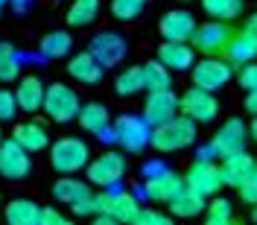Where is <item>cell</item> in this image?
Masks as SVG:
<instances>
[{
  "mask_svg": "<svg viewBox=\"0 0 257 225\" xmlns=\"http://www.w3.org/2000/svg\"><path fill=\"white\" fill-rule=\"evenodd\" d=\"M193 144H196V123L184 114H178L173 120H167L164 126H155L149 132V146H155L158 152H181Z\"/></svg>",
  "mask_w": 257,
  "mask_h": 225,
  "instance_id": "1",
  "label": "cell"
},
{
  "mask_svg": "<svg viewBox=\"0 0 257 225\" xmlns=\"http://www.w3.org/2000/svg\"><path fill=\"white\" fill-rule=\"evenodd\" d=\"M88 161H91V149L82 138H59L50 146V164L62 176H73V173L85 170Z\"/></svg>",
  "mask_w": 257,
  "mask_h": 225,
  "instance_id": "2",
  "label": "cell"
},
{
  "mask_svg": "<svg viewBox=\"0 0 257 225\" xmlns=\"http://www.w3.org/2000/svg\"><path fill=\"white\" fill-rule=\"evenodd\" d=\"M96 199V213H105V216H111L117 219L120 225H128L135 216H138V210H141V202H138V196L128 190H120L117 184L114 187H105V190L94 196Z\"/></svg>",
  "mask_w": 257,
  "mask_h": 225,
  "instance_id": "3",
  "label": "cell"
},
{
  "mask_svg": "<svg viewBox=\"0 0 257 225\" xmlns=\"http://www.w3.org/2000/svg\"><path fill=\"white\" fill-rule=\"evenodd\" d=\"M44 111L50 114V120L56 123H70L79 114V96L70 85L64 82H53L50 88H44Z\"/></svg>",
  "mask_w": 257,
  "mask_h": 225,
  "instance_id": "4",
  "label": "cell"
},
{
  "mask_svg": "<svg viewBox=\"0 0 257 225\" xmlns=\"http://www.w3.org/2000/svg\"><path fill=\"white\" fill-rule=\"evenodd\" d=\"M88 184H96V187H114L120 178L126 176V158L114 149H105L102 155H96L94 161H88Z\"/></svg>",
  "mask_w": 257,
  "mask_h": 225,
  "instance_id": "5",
  "label": "cell"
},
{
  "mask_svg": "<svg viewBox=\"0 0 257 225\" xmlns=\"http://www.w3.org/2000/svg\"><path fill=\"white\" fill-rule=\"evenodd\" d=\"M114 141L123 146L126 152H144L146 146H149V132L152 129L144 123V117H138V114H120L117 120H114Z\"/></svg>",
  "mask_w": 257,
  "mask_h": 225,
  "instance_id": "6",
  "label": "cell"
},
{
  "mask_svg": "<svg viewBox=\"0 0 257 225\" xmlns=\"http://www.w3.org/2000/svg\"><path fill=\"white\" fill-rule=\"evenodd\" d=\"M178 114L190 117L193 123H210L219 114V102L210 91L202 88H187L184 94L178 96Z\"/></svg>",
  "mask_w": 257,
  "mask_h": 225,
  "instance_id": "7",
  "label": "cell"
},
{
  "mask_svg": "<svg viewBox=\"0 0 257 225\" xmlns=\"http://www.w3.org/2000/svg\"><path fill=\"white\" fill-rule=\"evenodd\" d=\"M231 82V64L225 59L216 56H205L202 62L193 64V88H202V91H219L222 85Z\"/></svg>",
  "mask_w": 257,
  "mask_h": 225,
  "instance_id": "8",
  "label": "cell"
},
{
  "mask_svg": "<svg viewBox=\"0 0 257 225\" xmlns=\"http://www.w3.org/2000/svg\"><path fill=\"white\" fill-rule=\"evenodd\" d=\"M184 187L210 199V196H216L222 190L225 184H222V176H219V167L213 161H193L187 176H184Z\"/></svg>",
  "mask_w": 257,
  "mask_h": 225,
  "instance_id": "9",
  "label": "cell"
},
{
  "mask_svg": "<svg viewBox=\"0 0 257 225\" xmlns=\"http://www.w3.org/2000/svg\"><path fill=\"white\" fill-rule=\"evenodd\" d=\"M248 144V126L237 120V117H231V120H225L219 132L213 135V141H210V149L216 152V158H228V155H234V152H242Z\"/></svg>",
  "mask_w": 257,
  "mask_h": 225,
  "instance_id": "10",
  "label": "cell"
},
{
  "mask_svg": "<svg viewBox=\"0 0 257 225\" xmlns=\"http://www.w3.org/2000/svg\"><path fill=\"white\" fill-rule=\"evenodd\" d=\"M126 38L123 35H117V32H96L94 38H91V56H94L96 62L102 64V67H114V64H120L126 59Z\"/></svg>",
  "mask_w": 257,
  "mask_h": 225,
  "instance_id": "11",
  "label": "cell"
},
{
  "mask_svg": "<svg viewBox=\"0 0 257 225\" xmlns=\"http://www.w3.org/2000/svg\"><path fill=\"white\" fill-rule=\"evenodd\" d=\"M184 187V178L178 176L176 170H167V167H161L158 173H152V176L144 178V193L146 199H152V202H170L178 190Z\"/></svg>",
  "mask_w": 257,
  "mask_h": 225,
  "instance_id": "12",
  "label": "cell"
},
{
  "mask_svg": "<svg viewBox=\"0 0 257 225\" xmlns=\"http://www.w3.org/2000/svg\"><path fill=\"white\" fill-rule=\"evenodd\" d=\"M178 117V96L173 91H155L146 96L144 102V123L149 129L164 126L167 120Z\"/></svg>",
  "mask_w": 257,
  "mask_h": 225,
  "instance_id": "13",
  "label": "cell"
},
{
  "mask_svg": "<svg viewBox=\"0 0 257 225\" xmlns=\"http://www.w3.org/2000/svg\"><path fill=\"white\" fill-rule=\"evenodd\" d=\"M190 41H193V50H202L205 56H216V53H222L228 47L231 30L225 27L222 21H208L205 27H196Z\"/></svg>",
  "mask_w": 257,
  "mask_h": 225,
  "instance_id": "14",
  "label": "cell"
},
{
  "mask_svg": "<svg viewBox=\"0 0 257 225\" xmlns=\"http://www.w3.org/2000/svg\"><path fill=\"white\" fill-rule=\"evenodd\" d=\"M30 167L32 161L24 146H18L15 141H0V176L18 181V178H27Z\"/></svg>",
  "mask_w": 257,
  "mask_h": 225,
  "instance_id": "15",
  "label": "cell"
},
{
  "mask_svg": "<svg viewBox=\"0 0 257 225\" xmlns=\"http://www.w3.org/2000/svg\"><path fill=\"white\" fill-rule=\"evenodd\" d=\"M193 32H196V18L187 9H173V12H167V15L161 18V35L167 41L184 44V41H190Z\"/></svg>",
  "mask_w": 257,
  "mask_h": 225,
  "instance_id": "16",
  "label": "cell"
},
{
  "mask_svg": "<svg viewBox=\"0 0 257 225\" xmlns=\"http://www.w3.org/2000/svg\"><path fill=\"white\" fill-rule=\"evenodd\" d=\"M257 161L242 149V152H234V155H228V158H222V164H219V176H222V184H228V187H240L242 181L248 178V173L254 170Z\"/></svg>",
  "mask_w": 257,
  "mask_h": 225,
  "instance_id": "17",
  "label": "cell"
},
{
  "mask_svg": "<svg viewBox=\"0 0 257 225\" xmlns=\"http://www.w3.org/2000/svg\"><path fill=\"white\" fill-rule=\"evenodd\" d=\"M158 62L167 70H190L196 64V50L190 44H178V41H164L158 47Z\"/></svg>",
  "mask_w": 257,
  "mask_h": 225,
  "instance_id": "18",
  "label": "cell"
},
{
  "mask_svg": "<svg viewBox=\"0 0 257 225\" xmlns=\"http://www.w3.org/2000/svg\"><path fill=\"white\" fill-rule=\"evenodd\" d=\"M15 102H18V111H38L41 105H44V82L38 79V76H24V79L18 82V91H15Z\"/></svg>",
  "mask_w": 257,
  "mask_h": 225,
  "instance_id": "19",
  "label": "cell"
},
{
  "mask_svg": "<svg viewBox=\"0 0 257 225\" xmlns=\"http://www.w3.org/2000/svg\"><path fill=\"white\" fill-rule=\"evenodd\" d=\"M67 73L76 82H82V85H96V82L102 79L105 67L96 62L91 53H76V56L67 62Z\"/></svg>",
  "mask_w": 257,
  "mask_h": 225,
  "instance_id": "20",
  "label": "cell"
},
{
  "mask_svg": "<svg viewBox=\"0 0 257 225\" xmlns=\"http://www.w3.org/2000/svg\"><path fill=\"white\" fill-rule=\"evenodd\" d=\"M12 141H15L18 146H24L27 152H41V149H47V144H50L44 126H41V123H35V120L18 123L15 132H12Z\"/></svg>",
  "mask_w": 257,
  "mask_h": 225,
  "instance_id": "21",
  "label": "cell"
},
{
  "mask_svg": "<svg viewBox=\"0 0 257 225\" xmlns=\"http://www.w3.org/2000/svg\"><path fill=\"white\" fill-rule=\"evenodd\" d=\"M76 120H79V126L85 129V132H91V135H102L105 129L111 126L108 108H105L102 102H85V105H79Z\"/></svg>",
  "mask_w": 257,
  "mask_h": 225,
  "instance_id": "22",
  "label": "cell"
},
{
  "mask_svg": "<svg viewBox=\"0 0 257 225\" xmlns=\"http://www.w3.org/2000/svg\"><path fill=\"white\" fill-rule=\"evenodd\" d=\"M41 208L30 199H12L3 210V222L6 225H38Z\"/></svg>",
  "mask_w": 257,
  "mask_h": 225,
  "instance_id": "23",
  "label": "cell"
},
{
  "mask_svg": "<svg viewBox=\"0 0 257 225\" xmlns=\"http://www.w3.org/2000/svg\"><path fill=\"white\" fill-rule=\"evenodd\" d=\"M53 196H56V202L73 208L76 202H82V199L91 196V187H88L85 181H79V178H73V176H62L53 184Z\"/></svg>",
  "mask_w": 257,
  "mask_h": 225,
  "instance_id": "24",
  "label": "cell"
},
{
  "mask_svg": "<svg viewBox=\"0 0 257 225\" xmlns=\"http://www.w3.org/2000/svg\"><path fill=\"white\" fill-rule=\"evenodd\" d=\"M167 205H170V210H173V216H184V219H190V216H199L208 202H205V196H199V193L181 187Z\"/></svg>",
  "mask_w": 257,
  "mask_h": 225,
  "instance_id": "25",
  "label": "cell"
},
{
  "mask_svg": "<svg viewBox=\"0 0 257 225\" xmlns=\"http://www.w3.org/2000/svg\"><path fill=\"white\" fill-rule=\"evenodd\" d=\"M141 76H144V91L155 94V91H170L173 88V73L155 59V62H146L141 67Z\"/></svg>",
  "mask_w": 257,
  "mask_h": 225,
  "instance_id": "26",
  "label": "cell"
},
{
  "mask_svg": "<svg viewBox=\"0 0 257 225\" xmlns=\"http://www.w3.org/2000/svg\"><path fill=\"white\" fill-rule=\"evenodd\" d=\"M222 53L228 64H248L257 59V44L240 32V35H231V41H228V47Z\"/></svg>",
  "mask_w": 257,
  "mask_h": 225,
  "instance_id": "27",
  "label": "cell"
},
{
  "mask_svg": "<svg viewBox=\"0 0 257 225\" xmlns=\"http://www.w3.org/2000/svg\"><path fill=\"white\" fill-rule=\"evenodd\" d=\"M70 44H73V38H70L64 30H56V32H47V35L41 38L38 50H41L44 59H62V56L70 53Z\"/></svg>",
  "mask_w": 257,
  "mask_h": 225,
  "instance_id": "28",
  "label": "cell"
},
{
  "mask_svg": "<svg viewBox=\"0 0 257 225\" xmlns=\"http://www.w3.org/2000/svg\"><path fill=\"white\" fill-rule=\"evenodd\" d=\"M99 15V0H73V6L67 9V24L70 27H88Z\"/></svg>",
  "mask_w": 257,
  "mask_h": 225,
  "instance_id": "29",
  "label": "cell"
},
{
  "mask_svg": "<svg viewBox=\"0 0 257 225\" xmlns=\"http://www.w3.org/2000/svg\"><path fill=\"white\" fill-rule=\"evenodd\" d=\"M202 9L208 12L213 21H234L242 15V0H202Z\"/></svg>",
  "mask_w": 257,
  "mask_h": 225,
  "instance_id": "30",
  "label": "cell"
},
{
  "mask_svg": "<svg viewBox=\"0 0 257 225\" xmlns=\"http://www.w3.org/2000/svg\"><path fill=\"white\" fill-rule=\"evenodd\" d=\"M21 76V56L12 44H0V82H15Z\"/></svg>",
  "mask_w": 257,
  "mask_h": 225,
  "instance_id": "31",
  "label": "cell"
},
{
  "mask_svg": "<svg viewBox=\"0 0 257 225\" xmlns=\"http://www.w3.org/2000/svg\"><path fill=\"white\" fill-rule=\"evenodd\" d=\"M114 91H117V96H132V94H138V91H144L141 67H138V64H135V67H126V70L117 76V82H114Z\"/></svg>",
  "mask_w": 257,
  "mask_h": 225,
  "instance_id": "32",
  "label": "cell"
},
{
  "mask_svg": "<svg viewBox=\"0 0 257 225\" xmlns=\"http://www.w3.org/2000/svg\"><path fill=\"white\" fill-rule=\"evenodd\" d=\"M128 225H176L173 216H167V213H161V210H152V208H141L138 210V216L132 219Z\"/></svg>",
  "mask_w": 257,
  "mask_h": 225,
  "instance_id": "33",
  "label": "cell"
},
{
  "mask_svg": "<svg viewBox=\"0 0 257 225\" xmlns=\"http://www.w3.org/2000/svg\"><path fill=\"white\" fill-rule=\"evenodd\" d=\"M141 12V3H135V0H111V15L117 21H135Z\"/></svg>",
  "mask_w": 257,
  "mask_h": 225,
  "instance_id": "34",
  "label": "cell"
},
{
  "mask_svg": "<svg viewBox=\"0 0 257 225\" xmlns=\"http://www.w3.org/2000/svg\"><path fill=\"white\" fill-rule=\"evenodd\" d=\"M208 219H231V202L222 196H210V205H205Z\"/></svg>",
  "mask_w": 257,
  "mask_h": 225,
  "instance_id": "35",
  "label": "cell"
},
{
  "mask_svg": "<svg viewBox=\"0 0 257 225\" xmlns=\"http://www.w3.org/2000/svg\"><path fill=\"white\" fill-rule=\"evenodd\" d=\"M15 114H18L15 91H0V120L9 123V120H15Z\"/></svg>",
  "mask_w": 257,
  "mask_h": 225,
  "instance_id": "36",
  "label": "cell"
},
{
  "mask_svg": "<svg viewBox=\"0 0 257 225\" xmlns=\"http://www.w3.org/2000/svg\"><path fill=\"white\" fill-rule=\"evenodd\" d=\"M237 190H240V199H242V202H248V205H257V164H254V170L248 173V178L242 181Z\"/></svg>",
  "mask_w": 257,
  "mask_h": 225,
  "instance_id": "37",
  "label": "cell"
},
{
  "mask_svg": "<svg viewBox=\"0 0 257 225\" xmlns=\"http://www.w3.org/2000/svg\"><path fill=\"white\" fill-rule=\"evenodd\" d=\"M237 82H240V88L242 91H257V62H248V64H242V70H240V76H237Z\"/></svg>",
  "mask_w": 257,
  "mask_h": 225,
  "instance_id": "38",
  "label": "cell"
},
{
  "mask_svg": "<svg viewBox=\"0 0 257 225\" xmlns=\"http://www.w3.org/2000/svg\"><path fill=\"white\" fill-rule=\"evenodd\" d=\"M38 225H73V222L64 216L62 210H56V208H41V219H38Z\"/></svg>",
  "mask_w": 257,
  "mask_h": 225,
  "instance_id": "39",
  "label": "cell"
},
{
  "mask_svg": "<svg viewBox=\"0 0 257 225\" xmlns=\"http://www.w3.org/2000/svg\"><path fill=\"white\" fill-rule=\"evenodd\" d=\"M73 213H76V216H94L96 213V199L94 196H88V199L76 202V205H73Z\"/></svg>",
  "mask_w": 257,
  "mask_h": 225,
  "instance_id": "40",
  "label": "cell"
},
{
  "mask_svg": "<svg viewBox=\"0 0 257 225\" xmlns=\"http://www.w3.org/2000/svg\"><path fill=\"white\" fill-rule=\"evenodd\" d=\"M242 35H245V38H251V41L257 44V15H251L248 21H245V30H242Z\"/></svg>",
  "mask_w": 257,
  "mask_h": 225,
  "instance_id": "41",
  "label": "cell"
},
{
  "mask_svg": "<svg viewBox=\"0 0 257 225\" xmlns=\"http://www.w3.org/2000/svg\"><path fill=\"white\" fill-rule=\"evenodd\" d=\"M91 225H120V222H117V219H111V216H105V213H94Z\"/></svg>",
  "mask_w": 257,
  "mask_h": 225,
  "instance_id": "42",
  "label": "cell"
},
{
  "mask_svg": "<svg viewBox=\"0 0 257 225\" xmlns=\"http://www.w3.org/2000/svg\"><path fill=\"white\" fill-rule=\"evenodd\" d=\"M245 108H248V111L257 117V91H251V94L245 96Z\"/></svg>",
  "mask_w": 257,
  "mask_h": 225,
  "instance_id": "43",
  "label": "cell"
},
{
  "mask_svg": "<svg viewBox=\"0 0 257 225\" xmlns=\"http://www.w3.org/2000/svg\"><path fill=\"white\" fill-rule=\"evenodd\" d=\"M248 138H251V141L257 144V117L251 120V126H248Z\"/></svg>",
  "mask_w": 257,
  "mask_h": 225,
  "instance_id": "44",
  "label": "cell"
},
{
  "mask_svg": "<svg viewBox=\"0 0 257 225\" xmlns=\"http://www.w3.org/2000/svg\"><path fill=\"white\" fill-rule=\"evenodd\" d=\"M9 3H12L15 9H27V6H30L32 0H9Z\"/></svg>",
  "mask_w": 257,
  "mask_h": 225,
  "instance_id": "45",
  "label": "cell"
},
{
  "mask_svg": "<svg viewBox=\"0 0 257 225\" xmlns=\"http://www.w3.org/2000/svg\"><path fill=\"white\" fill-rule=\"evenodd\" d=\"M251 222L257 225V205H254V210H251Z\"/></svg>",
  "mask_w": 257,
  "mask_h": 225,
  "instance_id": "46",
  "label": "cell"
},
{
  "mask_svg": "<svg viewBox=\"0 0 257 225\" xmlns=\"http://www.w3.org/2000/svg\"><path fill=\"white\" fill-rule=\"evenodd\" d=\"M3 3H9V0H0V9H3Z\"/></svg>",
  "mask_w": 257,
  "mask_h": 225,
  "instance_id": "47",
  "label": "cell"
},
{
  "mask_svg": "<svg viewBox=\"0 0 257 225\" xmlns=\"http://www.w3.org/2000/svg\"><path fill=\"white\" fill-rule=\"evenodd\" d=\"M135 3H141V6H144V3H146V0H135Z\"/></svg>",
  "mask_w": 257,
  "mask_h": 225,
  "instance_id": "48",
  "label": "cell"
},
{
  "mask_svg": "<svg viewBox=\"0 0 257 225\" xmlns=\"http://www.w3.org/2000/svg\"><path fill=\"white\" fill-rule=\"evenodd\" d=\"M0 141H3V132H0Z\"/></svg>",
  "mask_w": 257,
  "mask_h": 225,
  "instance_id": "49",
  "label": "cell"
}]
</instances>
